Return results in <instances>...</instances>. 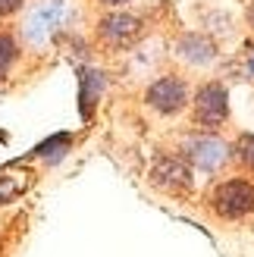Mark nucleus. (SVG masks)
Returning a JSON list of instances; mask_svg holds the SVG:
<instances>
[{
    "label": "nucleus",
    "mask_w": 254,
    "mask_h": 257,
    "mask_svg": "<svg viewBox=\"0 0 254 257\" xmlns=\"http://www.w3.org/2000/svg\"><path fill=\"white\" fill-rule=\"evenodd\" d=\"M145 104L154 113H160V116H176V113H182L185 104H188V85L179 75H160L145 91Z\"/></svg>",
    "instance_id": "obj_5"
},
{
    "label": "nucleus",
    "mask_w": 254,
    "mask_h": 257,
    "mask_svg": "<svg viewBox=\"0 0 254 257\" xmlns=\"http://www.w3.org/2000/svg\"><path fill=\"white\" fill-rule=\"evenodd\" d=\"M16 57H19L16 38L7 35V32H0V79H7V72H10L13 63H16Z\"/></svg>",
    "instance_id": "obj_10"
},
{
    "label": "nucleus",
    "mask_w": 254,
    "mask_h": 257,
    "mask_svg": "<svg viewBox=\"0 0 254 257\" xmlns=\"http://www.w3.org/2000/svg\"><path fill=\"white\" fill-rule=\"evenodd\" d=\"M192 116L198 125L204 128H217L229 119V94L226 85L220 82H207L195 91V104H192Z\"/></svg>",
    "instance_id": "obj_3"
},
{
    "label": "nucleus",
    "mask_w": 254,
    "mask_h": 257,
    "mask_svg": "<svg viewBox=\"0 0 254 257\" xmlns=\"http://www.w3.org/2000/svg\"><path fill=\"white\" fill-rule=\"evenodd\" d=\"M104 88H107V75L100 69H94V66L79 69V113H82V119L94 116V107H97Z\"/></svg>",
    "instance_id": "obj_8"
},
{
    "label": "nucleus",
    "mask_w": 254,
    "mask_h": 257,
    "mask_svg": "<svg viewBox=\"0 0 254 257\" xmlns=\"http://www.w3.org/2000/svg\"><path fill=\"white\" fill-rule=\"evenodd\" d=\"M185 160L198 166L201 173H217L229 163V145L210 132L192 135V138H185Z\"/></svg>",
    "instance_id": "obj_4"
},
{
    "label": "nucleus",
    "mask_w": 254,
    "mask_h": 257,
    "mask_svg": "<svg viewBox=\"0 0 254 257\" xmlns=\"http://www.w3.org/2000/svg\"><path fill=\"white\" fill-rule=\"evenodd\" d=\"M69 145H72V135L69 132H60V135H50L47 141H41V145L35 148V157H44L47 163H57L63 154L69 151Z\"/></svg>",
    "instance_id": "obj_9"
},
{
    "label": "nucleus",
    "mask_w": 254,
    "mask_h": 257,
    "mask_svg": "<svg viewBox=\"0 0 254 257\" xmlns=\"http://www.w3.org/2000/svg\"><path fill=\"white\" fill-rule=\"evenodd\" d=\"M151 185L167 191V195H185L188 188L195 185L192 179V163H188L185 157H176V154H160V157L154 160V166H151Z\"/></svg>",
    "instance_id": "obj_2"
},
{
    "label": "nucleus",
    "mask_w": 254,
    "mask_h": 257,
    "mask_svg": "<svg viewBox=\"0 0 254 257\" xmlns=\"http://www.w3.org/2000/svg\"><path fill=\"white\" fill-rule=\"evenodd\" d=\"M229 25H232V19L226 16V13H207V29L210 32L226 35V32H229Z\"/></svg>",
    "instance_id": "obj_12"
},
{
    "label": "nucleus",
    "mask_w": 254,
    "mask_h": 257,
    "mask_svg": "<svg viewBox=\"0 0 254 257\" xmlns=\"http://www.w3.org/2000/svg\"><path fill=\"white\" fill-rule=\"evenodd\" d=\"M176 54L192 66H207V63L217 60V41L204 32H182L179 41H176Z\"/></svg>",
    "instance_id": "obj_7"
},
{
    "label": "nucleus",
    "mask_w": 254,
    "mask_h": 257,
    "mask_svg": "<svg viewBox=\"0 0 254 257\" xmlns=\"http://www.w3.org/2000/svg\"><path fill=\"white\" fill-rule=\"evenodd\" d=\"M25 7V0H0V19L7 16H16V13Z\"/></svg>",
    "instance_id": "obj_13"
},
{
    "label": "nucleus",
    "mask_w": 254,
    "mask_h": 257,
    "mask_svg": "<svg viewBox=\"0 0 254 257\" xmlns=\"http://www.w3.org/2000/svg\"><path fill=\"white\" fill-rule=\"evenodd\" d=\"M142 35H145V25H142L138 16H132V13L113 10V13H107V16H100V22H97V38L107 47H113V50L132 47Z\"/></svg>",
    "instance_id": "obj_6"
},
{
    "label": "nucleus",
    "mask_w": 254,
    "mask_h": 257,
    "mask_svg": "<svg viewBox=\"0 0 254 257\" xmlns=\"http://www.w3.org/2000/svg\"><path fill=\"white\" fill-rule=\"evenodd\" d=\"M235 160L248 166V170H254V132H245L235 138Z\"/></svg>",
    "instance_id": "obj_11"
},
{
    "label": "nucleus",
    "mask_w": 254,
    "mask_h": 257,
    "mask_svg": "<svg viewBox=\"0 0 254 257\" xmlns=\"http://www.w3.org/2000/svg\"><path fill=\"white\" fill-rule=\"evenodd\" d=\"M97 4H107V7H116V4H122V0H97Z\"/></svg>",
    "instance_id": "obj_15"
},
{
    "label": "nucleus",
    "mask_w": 254,
    "mask_h": 257,
    "mask_svg": "<svg viewBox=\"0 0 254 257\" xmlns=\"http://www.w3.org/2000/svg\"><path fill=\"white\" fill-rule=\"evenodd\" d=\"M245 22H248V29H254V4H248L245 10Z\"/></svg>",
    "instance_id": "obj_14"
},
{
    "label": "nucleus",
    "mask_w": 254,
    "mask_h": 257,
    "mask_svg": "<svg viewBox=\"0 0 254 257\" xmlns=\"http://www.w3.org/2000/svg\"><path fill=\"white\" fill-rule=\"evenodd\" d=\"M210 210L223 220H242L254 210V182L232 176L210 188Z\"/></svg>",
    "instance_id": "obj_1"
}]
</instances>
